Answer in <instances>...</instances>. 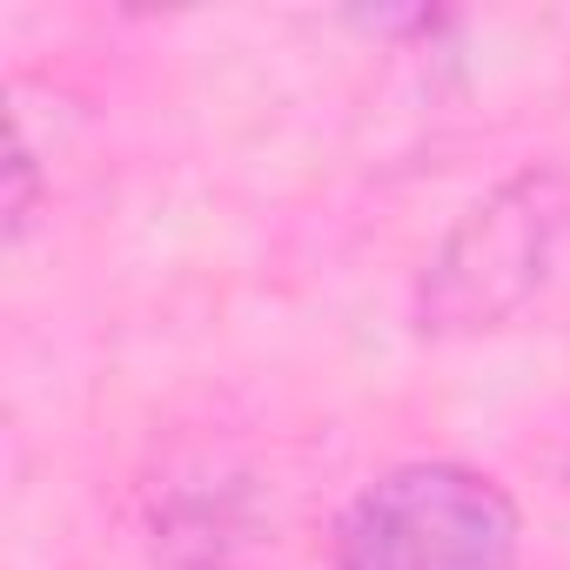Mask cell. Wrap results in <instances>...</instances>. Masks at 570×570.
<instances>
[{
	"mask_svg": "<svg viewBox=\"0 0 570 570\" xmlns=\"http://www.w3.org/2000/svg\"><path fill=\"white\" fill-rule=\"evenodd\" d=\"M517 503L463 463H403L336 517V570H517Z\"/></svg>",
	"mask_w": 570,
	"mask_h": 570,
	"instance_id": "obj_1",
	"label": "cell"
},
{
	"mask_svg": "<svg viewBox=\"0 0 570 570\" xmlns=\"http://www.w3.org/2000/svg\"><path fill=\"white\" fill-rule=\"evenodd\" d=\"M563 181L550 168H523L503 188H490L436 248L423 275V330H490L543 282L557 235H563Z\"/></svg>",
	"mask_w": 570,
	"mask_h": 570,
	"instance_id": "obj_2",
	"label": "cell"
}]
</instances>
